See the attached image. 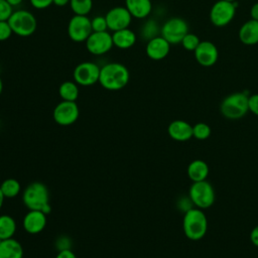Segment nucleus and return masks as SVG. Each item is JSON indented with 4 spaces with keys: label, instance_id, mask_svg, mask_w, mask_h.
<instances>
[{
    "label": "nucleus",
    "instance_id": "c85d7f7f",
    "mask_svg": "<svg viewBox=\"0 0 258 258\" xmlns=\"http://www.w3.org/2000/svg\"><path fill=\"white\" fill-rule=\"evenodd\" d=\"M202 40H200V38L198 37V35H196L195 33H190V32H187L185 34V36L182 38L181 40V45L183 46V48L185 50H188V51H195L196 48L199 46L200 42Z\"/></svg>",
    "mask_w": 258,
    "mask_h": 258
},
{
    "label": "nucleus",
    "instance_id": "58836bf2",
    "mask_svg": "<svg viewBox=\"0 0 258 258\" xmlns=\"http://www.w3.org/2000/svg\"><path fill=\"white\" fill-rule=\"evenodd\" d=\"M70 3V0H53V4L58 6V7H62L66 6L67 4Z\"/></svg>",
    "mask_w": 258,
    "mask_h": 258
},
{
    "label": "nucleus",
    "instance_id": "6e6552de",
    "mask_svg": "<svg viewBox=\"0 0 258 258\" xmlns=\"http://www.w3.org/2000/svg\"><path fill=\"white\" fill-rule=\"evenodd\" d=\"M236 6L234 2L219 0L214 3L210 10V20L217 27H224L235 17Z\"/></svg>",
    "mask_w": 258,
    "mask_h": 258
},
{
    "label": "nucleus",
    "instance_id": "a211bd4d",
    "mask_svg": "<svg viewBox=\"0 0 258 258\" xmlns=\"http://www.w3.org/2000/svg\"><path fill=\"white\" fill-rule=\"evenodd\" d=\"M239 39L246 45H254L258 43V21L249 19L239 29Z\"/></svg>",
    "mask_w": 258,
    "mask_h": 258
},
{
    "label": "nucleus",
    "instance_id": "aec40b11",
    "mask_svg": "<svg viewBox=\"0 0 258 258\" xmlns=\"http://www.w3.org/2000/svg\"><path fill=\"white\" fill-rule=\"evenodd\" d=\"M186 172L187 176L192 182L202 181L207 179L210 172V168L206 161L202 159H195L187 165Z\"/></svg>",
    "mask_w": 258,
    "mask_h": 258
},
{
    "label": "nucleus",
    "instance_id": "37998d69",
    "mask_svg": "<svg viewBox=\"0 0 258 258\" xmlns=\"http://www.w3.org/2000/svg\"><path fill=\"white\" fill-rule=\"evenodd\" d=\"M226 1H229V2H235L236 0H226Z\"/></svg>",
    "mask_w": 258,
    "mask_h": 258
},
{
    "label": "nucleus",
    "instance_id": "0eeeda50",
    "mask_svg": "<svg viewBox=\"0 0 258 258\" xmlns=\"http://www.w3.org/2000/svg\"><path fill=\"white\" fill-rule=\"evenodd\" d=\"M187 32L188 24L180 17H171L167 19L160 29V35L170 44L180 43Z\"/></svg>",
    "mask_w": 258,
    "mask_h": 258
},
{
    "label": "nucleus",
    "instance_id": "dca6fc26",
    "mask_svg": "<svg viewBox=\"0 0 258 258\" xmlns=\"http://www.w3.org/2000/svg\"><path fill=\"white\" fill-rule=\"evenodd\" d=\"M23 228L29 234H38L46 226V215L41 211L29 210L23 218Z\"/></svg>",
    "mask_w": 258,
    "mask_h": 258
},
{
    "label": "nucleus",
    "instance_id": "b1692460",
    "mask_svg": "<svg viewBox=\"0 0 258 258\" xmlns=\"http://www.w3.org/2000/svg\"><path fill=\"white\" fill-rule=\"evenodd\" d=\"M16 232V222L9 215L0 216V240L10 239Z\"/></svg>",
    "mask_w": 258,
    "mask_h": 258
},
{
    "label": "nucleus",
    "instance_id": "c756f323",
    "mask_svg": "<svg viewBox=\"0 0 258 258\" xmlns=\"http://www.w3.org/2000/svg\"><path fill=\"white\" fill-rule=\"evenodd\" d=\"M91 25L92 30L94 32H102L108 30V24L105 16L97 15L93 19H91Z\"/></svg>",
    "mask_w": 258,
    "mask_h": 258
},
{
    "label": "nucleus",
    "instance_id": "4be33fe9",
    "mask_svg": "<svg viewBox=\"0 0 258 258\" xmlns=\"http://www.w3.org/2000/svg\"><path fill=\"white\" fill-rule=\"evenodd\" d=\"M0 258H23L21 244L13 238L0 240Z\"/></svg>",
    "mask_w": 258,
    "mask_h": 258
},
{
    "label": "nucleus",
    "instance_id": "f3484780",
    "mask_svg": "<svg viewBox=\"0 0 258 258\" xmlns=\"http://www.w3.org/2000/svg\"><path fill=\"white\" fill-rule=\"evenodd\" d=\"M167 133L171 139L179 142L187 141L192 137V126L183 120H174L169 123Z\"/></svg>",
    "mask_w": 258,
    "mask_h": 258
},
{
    "label": "nucleus",
    "instance_id": "cd10ccee",
    "mask_svg": "<svg viewBox=\"0 0 258 258\" xmlns=\"http://www.w3.org/2000/svg\"><path fill=\"white\" fill-rule=\"evenodd\" d=\"M211 127L204 122H199L192 126V137L198 140H206L211 135Z\"/></svg>",
    "mask_w": 258,
    "mask_h": 258
},
{
    "label": "nucleus",
    "instance_id": "412c9836",
    "mask_svg": "<svg viewBox=\"0 0 258 258\" xmlns=\"http://www.w3.org/2000/svg\"><path fill=\"white\" fill-rule=\"evenodd\" d=\"M113 44L120 49H127L132 47L136 42V34L134 31L128 28L114 31L112 34Z\"/></svg>",
    "mask_w": 258,
    "mask_h": 258
},
{
    "label": "nucleus",
    "instance_id": "6ab92c4d",
    "mask_svg": "<svg viewBox=\"0 0 258 258\" xmlns=\"http://www.w3.org/2000/svg\"><path fill=\"white\" fill-rule=\"evenodd\" d=\"M125 7L132 17L144 19L151 13L152 3L151 0H125Z\"/></svg>",
    "mask_w": 258,
    "mask_h": 258
},
{
    "label": "nucleus",
    "instance_id": "ea45409f",
    "mask_svg": "<svg viewBox=\"0 0 258 258\" xmlns=\"http://www.w3.org/2000/svg\"><path fill=\"white\" fill-rule=\"evenodd\" d=\"M12 7H15V6H18V5H20L22 2H23V0H6Z\"/></svg>",
    "mask_w": 258,
    "mask_h": 258
},
{
    "label": "nucleus",
    "instance_id": "c9c22d12",
    "mask_svg": "<svg viewBox=\"0 0 258 258\" xmlns=\"http://www.w3.org/2000/svg\"><path fill=\"white\" fill-rule=\"evenodd\" d=\"M55 258H77V256L71 249H67L58 251Z\"/></svg>",
    "mask_w": 258,
    "mask_h": 258
},
{
    "label": "nucleus",
    "instance_id": "f704fd0d",
    "mask_svg": "<svg viewBox=\"0 0 258 258\" xmlns=\"http://www.w3.org/2000/svg\"><path fill=\"white\" fill-rule=\"evenodd\" d=\"M32 7L36 9H45L53 4V0H29Z\"/></svg>",
    "mask_w": 258,
    "mask_h": 258
},
{
    "label": "nucleus",
    "instance_id": "bb28decb",
    "mask_svg": "<svg viewBox=\"0 0 258 258\" xmlns=\"http://www.w3.org/2000/svg\"><path fill=\"white\" fill-rule=\"evenodd\" d=\"M159 31V28H158V25L156 23V21L152 20V19H149L147 20L144 25L142 26L141 28V34H142V37L144 39H146L147 41L155 36H157V33Z\"/></svg>",
    "mask_w": 258,
    "mask_h": 258
},
{
    "label": "nucleus",
    "instance_id": "2f4dec72",
    "mask_svg": "<svg viewBox=\"0 0 258 258\" xmlns=\"http://www.w3.org/2000/svg\"><path fill=\"white\" fill-rule=\"evenodd\" d=\"M12 29L7 21H0V41H5L12 35Z\"/></svg>",
    "mask_w": 258,
    "mask_h": 258
},
{
    "label": "nucleus",
    "instance_id": "f8f14e48",
    "mask_svg": "<svg viewBox=\"0 0 258 258\" xmlns=\"http://www.w3.org/2000/svg\"><path fill=\"white\" fill-rule=\"evenodd\" d=\"M87 50L94 55H102L107 53L113 47L112 34L108 31L92 32L85 41Z\"/></svg>",
    "mask_w": 258,
    "mask_h": 258
},
{
    "label": "nucleus",
    "instance_id": "393cba45",
    "mask_svg": "<svg viewBox=\"0 0 258 258\" xmlns=\"http://www.w3.org/2000/svg\"><path fill=\"white\" fill-rule=\"evenodd\" d=\"M0 188L4 195L5 198L7 199H12L18 196L21 189V185L19 181L15 178H7L3 180V182L0 185Z\"/></svg>",
    "mask_w": 258,
    "mask_h": 258
},
{
    "label": "nucleus",
    "instance_id": "e433bc0d",
    "mask_svg": "<svg viewBox=\"0 0 258 258\" xmlns=\"http://www.w3.org/2000/svg\"><path fill=\"white\" fill-rule=\"evenodd\" d=\"M250 241L251 243L258 248V225L255 226L250 232Z\"/></svg>",
    "mask_w": 258,
    "mask_h": 258
},
{
    "label": "nucleus",
    "instance_id": "20e7f679",
    "mask_svg": "<svg viewBox=\"0 0 258 258\" xmlns=\"http://www.w3.org/2000/svg\"><path fill=\"white\" fill-rule=\"evenodd\" d=\"M249 96L243 92H236L228 95L220 105L222 115L229 120H238L243 118L247 112Z\"/></svg>",
    "mask_w": 258,
    "mask_h": 258
},
{
    "label": "nucleus",
    "instance_id": "4468645a",
    "mask_svg": "<svg viewBox=\"0 0 258 258\" xmlns=\"http://www.w3.org/2000/svg\"><path fill=\"white\" fill-rule=\"evenodd\" d=\"M194 52L199 64L206 68L214 66L219 57L217 46L209 40H202Z\"/></svg>",
    "mask_w": 258,
    "mask_h": 258
},
{
    "label": "nucleus",
    "instance_id": "39448f33",
    "mask_svg": "<svg viewBox=\"0 0 258 258\" xmlns=\"http://www.w3.org/2000/svg\"><path fill=\"white\" fill-rule=\"evenodd\" d=\"M12 32L21 37L32 35L37 27L35 16L28 10L20 9L13 11L8 19Z\"/></svg>",
    "mask_w": 258,
    "mask_h": 258
},
{
    "label": "nucleus",
    "instance_id": "9b49d317",
    "mask_svg": "<svg viewBox=\"0 0 258 258\" xmlns=\"http://www.w3.org/2000/svg\"><path fill=\"white\" fill-rule=\"evenodd\" d=\"M80 115V110L76 102L61 101L53 109L52 117L56 124L69 126L74 124Z\"/></svg>",
    "mask_w": 258,
    "mask_h": 258
},
{
    "label": "nucleus",
    "instance_id": "79ce46f5",
    "mask_svg": "<svg viewBox=\"0 0 258 258\" xmlns=\"http://www.w3.org/2000/svg\"><path fill=\"white\" fill-rule=\"evenodd\" d=\"M2 91H3V82H2V80H1V78H0V95H1Z\"/></svg>",
    "mask_w": 258,
    "mask_h": 258
},
{
    "label": "nucleus",
    "instance_id": "ddd939ff",
    "mask_svg": "<svg viewBox=\"0 0 258 258\" xmlns=\"http://www.w3.org/2000/svg\"><path fill=\"white\" fill-rule=\"evenodd\" d=\"M108 29L114 31L128 28L131 21L132 15L125 6H115L111 8L105 15Z\"/></svg>",
    "mask_w": 258,
    "mask_h": 258
},
{
    "label": "nucleus",
    "instance_id": "9d476101",
    "mask_svg": "<svg viewBox=\"0 0 258 258\" xmlns=\"http://www.w3.org/2000/svg\"><path fill=\"white\" fill-rule=\"evenodd\" d=\"M93 32L91 19L87 15H74L68 23L69 37L75 42H85Z\"/></svg>",
    "mask_w": 258,
    "mask_h": 258
},
{
    "label": "nucleus",
    "instance_id": "1a4fd4ad",
    "mask_svg": "<svg viewBox=\"0 0 258 258\" xmlns=\"http://www.w3.org/2000/svg\"><path fill=\"white\" fill-rule=\"evenodd\" d=\"M101 68L93 61H83L75 68L73 72L74 81L84 87L93 86L99 83Z\"/></svg>",
    "mask_w": 258,
    "mask_h": 258
},
{
    "label": "nucleus",
    "instance_id": "a19ab883",
    "mask_svg": "<svg viewBox=\"0 0 258 258\" xmlns=\"http://www.w3.org/2000/svg\"><path fill=\"white\" fill-rule=\"evenodd\" d=\"M4 199H5V197H4V195H3V192H2V190H1V188H0V210H1L2 206H3Z\"/></svg>",
    "mask_w": 258,
    "mask_h": 258
},
{
    "label": "nucleus",
    "instance_id": "423d86ee",
    "mask_svg": "<svg viewBox=\"0 0 258 258\" xmlns=\"http://www.w3.org/2000/svg\"><path fill=\"white\" fill-rule=\"evenodd\" d=\"M188 199L196 208L208 209L215 202V189L207 179L192 182L188 190Z\"/></svg>",
    "mask_w": 258,
    "mask_h": 258
},
{
    "label": "nucleus",
    "instance_id": "7ed1b4c3",
    "mask_svg": "<svg viewBox=\"0 0 258 258\" xmlns=\"http://www.w3.org/2000/svg\"><path fill=\"white\" fill-rule=\"evenodd\" d=\"M182 230L185 237L191 241L203 239L208 230V219L202 209L190 208L184 212Z\"/></svg>",
    "mask_w": 258,
    "mask_h": 258
},
{
    "label": "nucleus",
    "instance_id": "473e14b6",
    "mask_svg": "<svg viewBox=\"0 0 258 258\" xmlns=\"http://www.w3.org/2000/svg\"><path fill=\"white\" fill-rule=\"evenodd\" d=\"M248 108L249 111L254 115L258 116V94L250 95L248 98Z\"/></svg>",
    "mask_w": 258,
    "mask_h": 258
},
{
    "label": "nucleus",
    "instance_id": "f03ea898",
    "mask_svg": "<svg viewBox=\"0 0 258 258\" xmlns=\"http://www.w3.org/2000/svg\"><path fill=\"white\" fill-rule=\"evenodd\" d=\"M22 202L28 210L41 211L48 215L51 211L47 186L41 181L29 183L22 194Z\"/></svg>",
    "mask_w": 258,
    "mask_h": 258
},
{
    "label": "nucleus",
    "instance_id": "7c9ffc66",
    "mask_svg": "<svg viewBox=\"0 0 258 258\" xmlns=\"http://www.w3.org/2000/svg\"><path fill=\"white\" fill-rule=\"evenodd\" d=\"M13 7L6 1L0 0V21H7L13 13Z\"/></svg>",
    "mask_w": 258,
    "mask_h": 258
},
{
    "label": "nucleus",
    "instance_id": "72a5a7b5",
    "mask_svg": "<svg viewBox=\"0 0 258 258\" xmlns=\"http://www.w3.org/2000/svg\"><path fill=\"white\" fill-rule=\"evenodd\" d=\"M56 248L58 249V251H61V250H67V249H71V240L69 237H59L57 240H56Z\"/></svg>",
    "mask_w": 258,
    "mask_h": 258
},
{
    "label": "nucleus",
    "instance_id": "5701e85b",
    "mask_svg": "<svg viewBox=\"0 0 258 258\" xmlns=\"http://www.w3.org/2000/svg\"><path fill=\"white\" fill-rule=\"evenodd\" d=\"M58 94L62 101L76 102L79 97V85L75 81H66L60 84Z\"/></svg>",
    "mask_w": 258,
    "mask_h": 258
},
{
    "label": "nucleus",
    "instance_id": "a878e982",
    "mask_svg": "<svg viewBox=\"0 0 258 258\" xmlns=\"http://www.w3.org/2000/svg\"><path fill=\"white\" fill-rule=\"evenodd\" d=\"M70 6L76 15H88L93 8V0H70Z\"/></svg>",
    "mask_w": 258,
    "mask_h": 258
},
{
    "label": "nucleus",
    "instance_id": "2eb2a0df",
    "mask_svg": "<svg viewBox=\"0 0 258 258\" xmlns=\"http://www.w3.org/2000/svg\"><path fill=\"white\" fill-rule=\"evenodd\" d=\"M170 50V43L161 35L149 39L146 43V55L152 60H161L167 56Z\"/></svg>",
    "mask_w": 258,
    "mask_h": 258
},
{
    "label": "nucleus",
    "instance_id": "4c0bfd02",
    "mask_svg": "<svg viewBox=\"0 0 258 258\" xmlns=\"http://www.w3.org/2000/svg\"><path fill=\"white\" fill-rule=\"evenodd\" d=\"M250 15H251V19H254V20L258 21V2L253 4V6L251 7Z\"/></svg>",
    "mask_w": 258,
    "mask_h": 258
},
{
    "label": "nucleus",
    "instance_id": "f257e3e1",
    "mask_svg": "<svg viewBox=\"0 0 258 258\" xmlns=\"http://www.w3.org/2000/svg\"><path fill=\"white\" fill-rule=\"evenodd\" d=\"M128 69L120 62H108L101 68L99 83L109 91H119L125 88L129 82Z\"/></svg>",
    "mask_w": 258,
    "mask_h": 258
}]
</instances>
